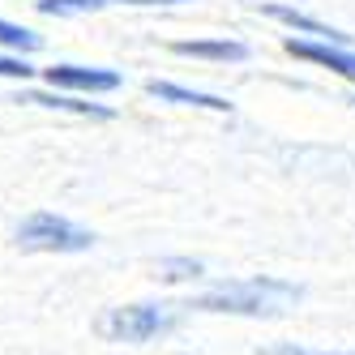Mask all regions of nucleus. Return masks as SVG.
<instances>
[{
	"instance_id": "obj_8",
	"label": "nucleus",
	"mask_w": 355,
	"mask_h": 355,
	"mask_svg": "<svg viewBox=\"0 0 355 355\" xmlns=\"http://www.w3.org/2000/svg\"><path fill=\"white\" fill-rule=\"evenodd\" d=\"M180 56H197V60H244L248 47L236 39H180L175 43Z\"/></svg>"
},
{
	"instance_id": "obj_4",
	"label": "nucleus",
	"mask_w": 355,
	"mask_h": 355,
	"mask_svg": "<svg viewBox=\"0 0 355 355\" xmlns=\"http://www.w3.org/2000/svg\"><path fill=\"white\" fill-rule=\"evenodd\" d=\"M283 47L291 56L309 60V64H321L329 73H338V78L355 82V47L347 43H325V39H283Z\"/></svg>"
},
{
	"instance_id": "obj_3",
	"label": "nucleus",
	"mask_w": 355,
	"mask_h": 355,
	"mask_svg": "<svg viewBox=\"0 0 355 355\" xmlns=\"http://www.w3.org/2000/svg\"><path fill=\"white\" fill-rule=\"evenodd\" d=\"M13 240L21 248H31V252H86L94 244V236L86 227L69 223L64 214H52V210H39L31 218H21Z\"/></svg>"
},
{
	"instance_id": "obj_6",
	"label": "nucleus",
	"mask_w": 355,
	"mask_h": 355,
	"mask_svg": "<svg viewBox=\"0 0 355 355\" xmlns=\"http://www.w3.org/2000/svg\"><path fill=\"white\" fill-rule=\"evenodd\" d=\"M155 98L163 103H180V107H206V112H232V103L218 94H206V90H189V86H175V82H150L146 86Z\"/></svg>"
},
{
	"instance_id": "obj_7",
	"label": "nucleus",
	"mask_w": 355,
	"mask_h": 355,
	"mask_svg": "<svg viewBox=\"0 0 355 355\" xmlns=\"http://www.w3.org/2000/svg\"><path fill=\"white\" fill-rule=\"evenodd\" d=\"M266 13H270L274 21H283V26H291V31H300L304 39H325V43H347V35H343V31H334V26H325V21H317V17H309V13H300V9H287V5H266Z\"/></svg>"
},
{
	"instance_id": "obj_14",
	"label": "nucleus",
	"mask_w": 355,
	"mask_h": 355,
	"mask_svg": "<svg viewBox=\"0 0 355 355\" xmlns=\"http://www.w3.org/2000/svg\"><path fill=\"white\" fill-rule=\"evenodd\" d=\"M31 64L26 60H17V56H0V78H21V82H26L31 78Z\"/></svg>"
},
{
	"instance_id": "obj_9",
	"label": "nucleus",
	"mask_w": 355,
	"mask_h": 355,
	"mask_svg": "<svg viewBox=\"0 0 355 355\" xmlns=\"http://www.w3.org/2000/svg\"><path fill=\"white\" fill-rule=\"evenodd\" d=\"M17 103H35V107H52V112H73V116H94V120H107L112 107H98V103H78L73 94H39V90H21Z\"/></svg>"
},
{
	"instance_id": "obj_13",
	"label": "nucleus",
	"mask_w": 355,
	"mask_h": 355,
	"mask_svg": "<svg viewBox=\"0 0 355 355\" xmlns=\"http://www.w3.org/2000/svg\"><path fill=\"white\" fill-rule=\"evenodd\" d=\"M261 355H355V351H309V347H295V343H278V347H266Z\"/></svg>"
},
{
	"instance_id": "obj_5",
	"label": "nucleus",
	"mask_w": 355,
	"mask_h": 355,
	"mask_svg": "<svg viewBox=\"0 0 355 355\" xmlns=\"http://www.w3.org/2000/svg\"><path fill=\"white\" fill-rule=\"evenodd\" d=\"M43 78H47V86H56V90H86V94H107V90L120 86V73L86 69V64H52Z\"/></svg>"
},
{
	"instance_id": "obj_12",
	"label": "nucleus",
	"mask_w": 355,
	"mask_h": 355,
	"mask_svg": "<svg viewBox=\"0 0 355 355\" xmlns=\"http://www.w3.org/2000/svg\"><path fill=\"white\" fill-rule=\"evenodd\" d=\"M0 47H17V52H31V47H39V35H31L26 26H13V21L0 17Z\"/></svg>"
},
{
	"instance_id": "obj_2",
	"label": "nucleus",
	"mask_w": 355,
	"mask_h": 355,
	"mask_svg": "<svg viewBox=\"0 0 355 355\" xmlns=\"http://www.w3.org/2000/svg\"><path fill=\"white\" fill-rule=\"evenodd\" d=\"M175 325H180V309L171 304H124L98 321V334L112 343H150L171 334Z\"/></svg>"
},
{
	"instance_id": "obj_11",
	"label": "nucleus",
	"mask_w": 355,
	"mask_h": 355,
	"mask_svg": "<svg viewBox=\"0 0 355 355\" xmlns=\"http://www.w3.org/2000/svg\"><path fill=\"white\" fill-rule=\"evenodd\" d=\"M159 270H163L167 283H189V278H201V261H193V257H163Z\"/></svg>"
},
{
	"instance_id": "obj_1",
	"label": "nucleus",
	"mask_w": 355,
	"mask_h": 355,
	"mask_svg": "<svg viewBox=\"0 0 355 355\" xmlns=\"http://www.w3.org/2000/svg\"><path fill=\"white\" fill-rule=\"evenodd\" d=\"M304 291L287 278H232V283H214L201 295L189 300V309L201 313H236V317H278L283 309L300 300Z\"/></svg>"
},
{
	"instance_id": "obj_10",
	"label": "nucleus",
	"mask_w": 355,
	"mask_h": 355,
	"mask_svg": "<svg viewBox=\"0 0 355 355\" xmlns=\"http://www.w3.org/2000/svg\"><path fill=\"white\" fill-rule=\"evenodd\" d=\"M103 5H180V0H39V13L47 17H73V13H90Z\"/></svg>"
}]
</instances>
